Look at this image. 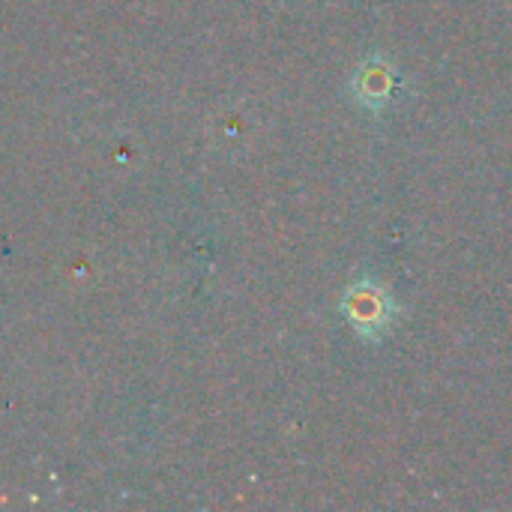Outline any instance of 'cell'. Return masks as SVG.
<instances>
[{
    "label": "cell",
    "mask_w": 512,
    "mask_h": 512,
    "mask_svg": "<svg viewBox=\"0 0 512 512\" xmlns=\"http://www.w3.org/2000/svg\"><path fill=\"white\" fill-rule=\"evenodd\" d=\"M348 324L369 342H378L396 321V300L378 279H357L342 300Z\"/></svg>",
    "instance_id": "cell-1"
},
{
    "label": "cell",
    "mask_w": 512,
    "mask_h": 512,
    "mask_svg": "<svg viewBox=\"0 0 512 512\" xmlns=\"http://www.w3.org/2000/svg\"><path fill=\"white\" fill-rule=\"evenodd\" d=\"M399 84V72L387 57H369L357 66L354 78H351V93L354 99L369 108V111H381L390 105L393 90Z\"/></svg>",
    "instance_id": "cell-2"
}]
</instances>
